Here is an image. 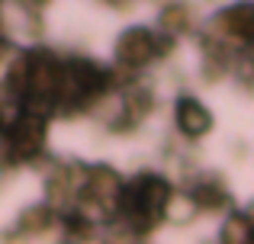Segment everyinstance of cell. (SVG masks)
Wrapping results in <instances>:
<instances>
[{"label":"cell","mask_w":254,"mask_h":244,"mask_svg":"<svg viewBox=\"0 0 254 244\" xmlns=\"http://www.w3.org/2000/svg\"><path fill=\"white\" fill-rule=\"evenodd\" d=\"M119 209L126 212V219L132 225L145 228L164 212V202H168V187H164L158 177H138V180L119 187L116 193Z\"/></svg>","instance_id":"6da1fadb"},{"label":"cell","mask_w":254,"mask_h":244,"mask_svg":"<svg viewBox=\"0 0 254 244\" xmlns=\"http://www.w3.org/2000/svg\"><path fill=\"white\" fill-rule=\"evenodd\" d=\"M222 29L242 45H254V3H235L219 16Z\"/></svg>","instance_id":"7a4b0ae2"},{"label":"cell","mask_w":254,"mask_h":244,"mask_svg":"<svg viewBox=\"0 0 254 244\" xmlns=\"http://www.w3.org/2000/svg\"><path fill=\"white\" fill-rule=\"evenodd\" d=\"M155 58V36L145 29H132L129 36L119 42V61L132 64V68H138V64L151 61Z\"/></svg>","instance_id":"3957f363"},{"label":"cell","mask_w":254,"mask_h":244,"mask_svg":"<svg viewBox=\"0 0 254 244\" xmlns=\"http://www.w3.org/2000/svg\"><path fill=\"white\" fill-rule=\"evenodd\" d=\"M177 125L184 129V135H203L209 129V113L193 100H180L177 106Z\"/></svg>","instance_id":"277c9868"}]
</instances>
